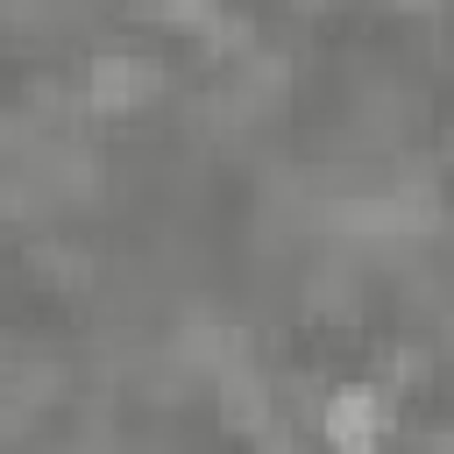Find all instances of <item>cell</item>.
<instances>
[{
    "mask_svg": "<svg viewBox=\"0 0 454 454\" xmlns=\"http://www.w3.org/2000/svg\"><path fill=\"white\" fill-rule=\"evenodd\" d=\"M397 7H433V0H397Z\"/></svg>",
    "mask_w": 454,
    "mask_h": 454,
    "instance_id": "cell-4",
    "label": "cell"
},
{
    "mask_svg": "<svg viewBox=\"0 0 454 454\" xmlns=\"http://www.w3.org/2000/svg\"><path fill=\"white\" fill-rule=\"evenodd\" d=\"M220 411H227V426L234 433H262L270 419H277V390H270V376L241 355L234 369H220Z\"/></svg>",
    "mask_w": 454,
    "mask_h": 454,
    "instance_id": "cell-3",
    "label": "cell"
},
{
    "mask_svg": "<svg viewBox=\"0 0 454 454\" xmlns=\"http://www.w3.org/2000/svg\"><path fill=\"white\" fill-rule=\"evenodd\" d=\"M326 440L340 447V454H369L376 447V433H383V390L376 383H340L333 397H326Z\"/></svg>",
    "mask_w": 454,
    "mask_h": 454,
    "instance_id": "cell-2",
    "label": "cell"
},
{
    "mask_svg": "<svg viewBox=\"0 0 454 454\" xmlns=\"http://www.w3.org/2000/svg\"><path fill=\"white\" fill-rule=\"evenodd\" d=\"M156 85H163V71H156L149 57H135V50H106V57H92L85 99H92L99 114H128V106H142Z\"/></svg>",
    "mask_w": 454,
    "mask_h": 454,
    "instance_id": "cell-1",
    "label": "cell"
},
{
    "mask_svg": "<svg viewBox=\"0 0 454 454\" xmlns=\"http://www.w3.org/2000/svg\"><path fill=\"white\" fill-rule=\"evenodd\" d=\"M447 149H454V142H447Z\"/></svg>",
    "mask_w": 454,
    "mask_h": 454,
    "instance_id": "cell-5",
    "label": "cell"
}]
</instances>
